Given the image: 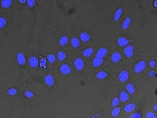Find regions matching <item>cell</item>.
I'll list each match as a JSON object with an SVG mask.
<instances>
[{
	"label": "cell",
	"mask_w": 157,
	"mask_h": 118,
	"mask_svg": "<svg viewBox=\"0 0 157 118\" xmlns=\"http://www.w3.org/2000/svg\"><path fill=\"white\" fill-rule=\"evenodd\" d=\"M72 67L77 74L83 75L85 74L87 65L86 60L81 56L78 55L74 57L72 59Z\"/></svg>",
	"instance_id": "6da1fadb"
},
{
	"label": "cell",
	"mask_w": 157,
	"mask_h": 118,
	"mask_svg": "<svg viewBox=\"0 0 157 118\" xmlns=\"http://www.w3.org/2000/svg\"><path fill=\"white\" fill-rule=\"evenodd\" d=\"M99 47L97 45H91V46L86 47L80 50L79 54L83 59L85 60H91V59L95 55L96 50Z\"/></svg>",
	"instance_id": "7a4b0ae2"
},
{
	"label": "cell",
	"mask_w": 157,
	"mask_h": 118,
	"mask_svg": "<svg viewBox=\"0 0 157 118\" xmlns=\"http://www.w3.org/2000/svg\"><path fill=\"white\" fill-rule=\"evenodd\" d=\"M106 64V60L99 57L94 56L90 61V67L92 71H98L103 68Z\"/></svg>",
	"instance_id": "3957f363"
},
{
	"label": "cell",
	"mask_w": 157,
	"mask_h": 118,
	"mask_svg": "<svg viewBox=\"0 0 157 118\" xmlns=\"http://www.w3.org/2000/svg\"><path fill=\"white\" fill-rule=\"evenodd\" d=\"M72 65L69 62H66L60 63L58 65L57 72L58 74L62 75H70L73 72Z\"/></svg>",
	"instance_id": "277c9868"
},
{
	"label": "cell",
	"mask_w": 157,
	"mask_h": 118,
	"mask_svg": "<svg viewBox=\"0 0 157 118\" xmlns=\"http://www.w3.org/2000/svg\"><path fill=\"white\" fill-rule=\"evenodd\" d=\"M15 61L17 66L20 67L21 71H23L26 65V58L22 51H18L15 57Z\"/></svg>",
	"instance_id": "5b68a950"
},
{
	"label": "cell",
	"mask_w": 157,
	"mask_h": 118,
	"mask_svg": "<svg viewBox=\"0 0 157 118\" xmlns=\"http://www.w3.org/2000/svg\"><path fill=\"white\" fill-rule=\"evenodd\" d=\"M39 56L36 55H31L28 59V62L30 67L33 69V70H37L38 69L40 68V59Z\"/></svg>",
	"instance_id": "8992f818"
},
{
	"label": "cell",
	"mask_w": 157,
	"mask_h": 118,
	"mask_svg": "<svg viewBox=\"0 0 157 118\" xmlns=\"http://www.w3.org/2000/svg\"><path fill=\"white\" fill-rule=\"evenodd\" d=\"M94 77L96 79L99 80H107L111 78V74L106 70L101 69L96 72V73L94 74Z\"/></svg>",
	"instance_id": "52a82bcc"
},
{
	"label": "cell",
	"mask_w": 157,
	"mask_h": 118,
	"mask_svg": "<svg viewBox=\"0 0 157 118\" xmlns=\"http://www.w3.org/2000/svg\"><path fill=\"white\" fill-rule=\"evenodd\" d=\"M57 58L58 62L60 63L69 62L68 60L69 58V55L68 52L66 50L64 49H59L57 50Z\"/></svg>",
	"instance_id": "ba28073f"
},
{
	"label": "cell",
	"mask_w": 157,
	"mask_h": 118,
	"mask_svg": "<svg viewBox=\"0 0 157 118\" xmlns=\"http://www.w3.org/2000/svg\"><path fill=\"white\" fill-rule=\"evenodd\" d=\"M109 53V48L107 46H101L99 47L95 53V56L99 57L101 59H106V57L108 56Z\"/></svg>",
	"instance_id": "9c48e42d"
},
{
	"label": "cell",
	"mask_w": 157,
	"mask_h": 118,
	"mask_svg": "<svg viewBox=\"0 0 157 118\" xmlns=\"http://www.w3.org/2000/svg\"><path fill=\"white\" fill-rule=\"evenodd\" d=\"M44 82L46 86L48 87L49 88H52L55 86V79L53 75L47 73L45 74L44 77Z\"/></svg>",
	"instance_id": "30bf717a"
},
{
	"label": "cell",
	"mask_w": 157,
	"mask_h": 118,
	"mask_svg": "<svg viewBox=\"0 0 157 118\" xmlns=\"http://www.w3.org/2000/svg\"><path fill=\"white\" fill-rule=\"evenodd\" d=\"M146 67V63L144 60H140L138 61L136 64L134 65L133 71L134 73L136 74H140L143 71H144V69Z\"/></svg>",
	"instance_id": "8fae6325"
},
{
	"label": "cell",
	"mask_w": 157,
	"mask_h": 118,
	"mask_svg": "<svg viewBox=\"0 0 157 118\" xmlns=\"http://www.w3.org/2000/svg\"><path fill=\"white\" fill-rule=\"evenodd\" d=\"M135 47L133 45H129L124 48V54L128 59H131L134 55Z\"/></svg>",
	"instance_id": "7c38bea8"
},
{
	"label": "cell",
	"mask_w": 157,
	"mask_h": 118,
	"mask_svg": "<svg viewBox=\"0 0 157 118\" xmlns=\"http://www.w3.org/2000/svg\"><path fill=\"white\" fill-rule=\"evenodd\" d=\"M70 47L74 50H79L82 46V42L78 37H73L70 40Z\"/></svg>",
	"instance_id": "4fadbf2b"
},
{
	"label": "cell",
	"mask_w": 157,
	"mask_h": 118,
	"mask_svg": "<svg viewBox=\"0 0 157 118\" xmlns=\"http://www.w3.org/2000/svg\"><path fill=\"white\" fill-rule=\"evenodd\" d=\"M45 56H46V58H47L48 65L52 67H54L56 65L58 60L57 58V55H55V53L50 52L47 53Z\"/></svg>",
	"instance_id": "5bb4252c"
},
{
	"label": "cell",
	"mask_w": 157,
	"mask_h": 118,
	"mask_svg": "<svg viewBox=\"0 0 157 118\" xmlns=\"http://www.w3.org/2000/svg\"><path fill=\"white\" fill-rule=\"evenodd\" d=\"M129 72L127 69H123L118 74V80L121 83H125L127 82L129 78Z\"/></svg>",
	"instance_id": "9a60e30c"
},
{
	"label": "cell",
	"mask_w": 157,
	"mask_h": 118,
	"mask_svg": "<svg viewBox=\"0 0 157 118\" xmlns=\"http://www.w3.org/2000/svg\"><path fill=\"white\" fill-rule=\"evenodd\" d=\"M122 59V55L121 52H118V51H115L111 53L110 56V61L112 63L114 64H116V63H119Z\"/></svg>",
	"instance_id": "2e32d148"
},
{
	"label": "cell",
	"mask_w": 157,
	"mask_h": 118,
	"mask_svg": "<svg viewBox=\"0 0 157 118\" xmlns=\"http://www.w3.org/2000/svg\"><path fill=\"white\" fill-rule=\"evenodd\" d=\"M78 37L83 44H87L91 40V35L87 32H81L79 33Z\"/></svg>",
	"instance_id": "e0dca14e"
},
{
	"label": "cell",
	"mask_w": 157,
	"mask_h": 118,
	"mask_svg": "<svg viewBox=\"0 0 157 118\" xmlns=\"http://www.w3.org/2000/svg\"><path fill=\"white\" fill-rule=\"evenodd\" d=\"M116 43L119 47L125 48L126 47H127L128 45H130V40H129L127 37L121 36V37H119L117 38Z\"/></svg>",
	"instance_id": "ac0fdd59"
},
{
	"label": "cell",
	"mask_w": 157,
	"mask_h": 118,
	"mask_svg": "<svg viewBox=\"0 0 157 118\" xmlns=\"http://www.w3.org/2000/svg\"><path fill=\"white\" fill-rule=\"evenodd\" d=\"M10 21V15L8 13L2 15L0 17V28L1 29L5 28Z\"/></svg>",
	"instance_id": "d6986e66"
},
{
	"label": "cell",
	"mask_w": 157,
	"mask_h": 118,
	"mask_svg": "<svg viewBox=\"0 0 157 118\" xmlns=\"http://www.w3.org/2000/svg\"><path fill=\"white\" fill-rule=\"evenodd\" d=\"M119 99L120 102L121 103H125L129 99H130V95L125 90H120L119 93Z\"/></svg>",
	"instance_id": "ffe728a7"
},
{
	"label": "cell",
	"mask_w": 157,
	"mask_h": 118,
	"mask_svg": "<svg viewBox=\"0 0 157 118\" xmlns=\"http://www.w3.org/2000/svg\"><path fill=\"white\" fill-rule=\"evenodd\" d=\"M69 38L68 36L64 35L60 36V37L58 39V45L61 47H65L66 46H67V44H69Z\"/></svg>",
	"instance_id": "44dd1931"
},
{
	"label": "cell",
	"mask_w": 157,
	"mask_h": 118,
	"mask_svg": "<svg viewBox=\"0 0 157 118\" xmlns=\"http://www.w3.org/2000/svg\"><path fill=\"white\" fill-rule=\"evenodd\" d=\"M136 108V105L133 102L128 103L125 105L124 111L126 113H131L135 111Z\"/></svg>",
	"instance_id": "7402d4cb"
},
{
	"label": "cell",
	"mask_w": 157,
	"mask_h": 118,
	"mask_svg": "<svg viewBox=\"0 0 157 118\" xmlns=\"http://www.w3.org/2000/svg\"><path fill=\"white\" fill-rule=\"evenodd\" d=\"M123 13V9L121 7H119L116 10L115 13L113 15V20L114 22H117L121 18Z\"/></svg>",
	"instance_id": "603a6c76"
},
{
	"label": "cell",
	"mask_w": 157,
	"mask_h": 118,
	"mask_svg": "<svg viewBox=\"0 0 157 118\" xmlns=\"http://www.w3.org/2000/svg\"><path fill=\"white\" fill-rule=\"evenodd\" d=\"M125 89L127 90V92L130 94L133 95L136 92V89H135L134 84L132 82L128 83L125 86Z\"/></svg>",
	"instance_id": "cb8c5ba5"
},
{
	"label": "cell",
	"mask_w": 157,
	"mask_h": 118,
	"mask_svg": "<svg viewBox=\"0 0 157 118\" xmlns=\"http://www.w3.org/2000/svg\"><path fill=\"white\" fill-rule=\"evenodd\" d=\"M131 17L130 16H127L126 18L123 21L122 23L121 28L123 30H127L129 28H130V26L131 25Z\"/></svg>",
	"instance_id": "d4e9b609"
},
{
	"label": "cell",
	"mask_w": 157,
	"mask_h": 118,
	"mask_svg": "<svg viewBox=\"0 0 157 118\" xmlns=\"http://www.w3.org/2000/svg\"><path fill=\"white\" fill-rule=\"evenodd\" d=\"M13 4V1L12 0H3L1 1V8L4 10H8L11 7Z\"/></svg>",
	"instance_id": "484cf974"
},
{
	"label": "cell",
	"mask_w": 157,
	"mask_h": 118,
	"mask_svg": "<svg viewBox=\"0 0 157 118\" xmlns=\"http://www.w3.org/2000/svg\"><path fill=\"white\" fill-rule=\"evenodd\" d=\"M120 113H121V107L118 106L113 107L111 111V116L113 118H116L119 116Z\"/></svg>",
	"instance_id": "4316f807"
},
{
	"label": "cell",
	"mask_w": 157,
	"mask_h": 118,
	"mask_svg": "<svg viewBox=\"0 0 157 118\" xmlns=\"http://www.w3.org/2000/svg\"><path fill=\"white\" fill-rule=\"evenodd\" d=\"M18 92V89L16 87H10L7 90V94L9 96H15L17 94Z\"/></svg>",
	"instance_id": "83f0119b"
},
{
	"label": "cell",
	"mask_w": 157,
	"mask_h": 118,
	"mask_svg": "<svg viewBox=\"0 0 157 118\" xmlns=\"http://www.w3.org/2000/svg\"><path fill=\"white\" fill-rule=\"evenodd\" d=\"M24 95L25 96V97L26 98L28 99H32L35 98V94L34 93H33L32 90H25L24 92Z\"/></svg>",
	"instance_id": "f1b7e54d"
},
{
	"label": "cell",
	"mask_w": 157,
	"mask_h": 118,
	"mask_svg": "<svg viewBox=\"0 0 157 118\" xmlns=\"http://www.w3.org/2000/svg\"><path fill=\"white\" fill-rule=\"evenodd\" d=\"M120 102V101H119V97H117V96H115L114 98H113L112 99V101H111V106L113 107H118V105L119 104Z\"/></svg>",
	"instance_id": "f546056e"
},
{
	"label": "cell",
	"mask_w": 157,
	"mask_h": 118,
	"mask_svg": "<svg viewBox=\"0 0 157 118\" xmlns=\"http://www.w3.org/2000/svg\"><path fill=\"white\" fill-rule=\"evenodd\" d=\"M36 1H34V0H27L26 1V5L28 6V7H29L30 8H35L36 6Z\"/></svg>",
	"instance_id": "4dcf8cb0"
},
{
	"label": "cell",
	"mask_w": 157,
	"mask_h": 118,
	"mask_svg": "<svg viewBox=\"0 0 157 118\" xmlns=\"http://www.w3.org/2000/svg\"><path fill=\"white\" fill-rule=\"evenodd\" d=\"M146 118H157L156 115L152 111H148L146 114Z\"/></svg>",
	"instance_id": "1f68e13d"
},
{
	"label": "cell",
	"mask_w": 157,
	"mask_h": 118,
	"mask_svg": "<svg viewBox=\"0 0 157 118\" xmlns=\"http://www.w3.org/2000/svg\"><path fill=\"white\" fill-rule=\"evenodd\" d=\"M103 111H100L99 112H97L96 114H94V115L90 117V118H101V117L103 116Z\"/></svg>",
	"instance_id": "d6a6232c"
},
{
	"label": "cell",
	"mask_w": 157,
	"mask_h": 118,
	"mask_svg": "<svg viewBox=\"0 0 157 118\" xmlns=\"http://www.w3.org/2000/svg\"><path fill=\"white\" fill-rule=\"evenodd\" d=\"M142 117V114L140 112H136L131 114L130 118H141Z\"/></svg>",
	"instance_id": "836d02e7"
},
{
	"label": "cell",
	"mask_w": 157,
	"mask_h": 118,
	"mask_svg": "<svg viewBox=\"0 0 157 118\" xmlns=\"http://www.w3.org/2000/svg\"><path fill=\"white\" fill-rule=\"evenodd\" d=\"M148 64H149V65H150V67L151 68H154L156 65V60L155 59H153L150 60L149 62H148Z\"/></svg>",
	"instance_id": "e575fe53"
},
{
	"label": "cell",
	"mask_w": 157,
	"mask_h": 118,
	"mask_svg": "<svg viewBox=\"0 0 157 118\" xmlns=\"http://www.w3.org/2000/svg\"><path fill=\"white\" fill-rule=\"evenodd\" d=\"M155 75H156V73L155 72V71H150V73H149V76L150 77H155Z\"/></svg>",
	"instance_id": "d590c367"
},
{
	"label": "cell",
	"mask_w": 157,
	"mask_h": 118,
	"mask_svg": "<svg viewBox=\"0 0 157 118\" xmlns=\"http://www.w3.org/2000/svg\"><path fill=\"white\" fill-rule=\"evenodd\" d=\"M18 3L21 5H25V4H26V0H19V1H18Z\"/></svg>",
	"instance_id": "8d00e7d4"
},
{
	"label": "cell",
	"mask_w": 157,
	"mask_h": 118,
	"mask_svg": "<svg viewBox=\"0 0 157 118\" xmlns=\"http://www.w3.org/2000/svg\"><path fill=\"white\" fill-rule=\"evenodd\" d=\"M153 109H154V111H156V113H157V104H155V105H153Z\"/></svg>",
	"instance_id": "74e56055"
},
{
	"label": "cell",
	"mask_w": 157,
	"mask_h": 118,
	"mask_svg": "<svg viewBox=\"0 0 157 118\" xmlns=\"http://www.w3.org/2000/svg\"><path fill=\"white\" fill-rule=\"evenodd\" d=\"M153 7H155V8H157V0H155V1L153 2Z\"/></svg>",
	"instance_id": "f35d334b"
},
{
	"label": "cell",
	"mask_w": 157,
	"mask_h": 118,
	"mask_svg": "<svg viewBox=\"0 0 157 118\" xmlns=\"http://www.w3.org/2000/svg\"><path fill=\"white\" fill-rule=\"evenodd\" d=\"M121 118H127V117H121Z\"/></svg>",
	"instance_id": "ab89813d"
}]
</instances>
